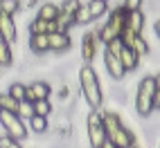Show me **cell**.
Instances as JSON below:
<instances>
[{
	"label": "cell",
	"instance_id": "cell-1",
	"mask_svg": "<svg viewBox=\"0 0 160 148\" xmlns=\"http://www.w3.org/2000/svg\"><path fill=\"white\" fill-rule=\"evenodd\" d=\"M133 97H135L133 108L138 112V117L149 119L160 105V79H158V74H147V76L138 83Z\"/></svg>",
	"mask_w": 160,
	"mask_h": 148
},
{
	"label": "cell",
	"instance_id": "cell-2",
	"mask_svg": "<svg viewBox=\"0 0 160 148\" xmlns=\"http://www.w3.org/2000/svg\"><path fill=\"white\" fill-rule=\"evenodd\" d=\"M102 126H104L106 141L113 144L115 148H126L133 141H138L135 132L131 128H126V123L115 110H102Z\"/></svg>",
	"mask_w": 160,
	"mask_h": 148
},
{
	"label": "cell",
	"instance_id": "cell-3",
	"mask_svg": "<svg viewBox=\"0 0 160 148\" xmlns=\"http://www.w3.org/2000/svg\"><path fill=\"white\" fill-rule=\"evenodd\" d=\"M79 90H81V97L88 103L90 110H102V105H104V88H102L99 76H97V72H95V67L90 63H83L79 67Z\"/></svg>",
	"mask_w": 160,
	"mask_h": 148
},
{
	"label": "cell",
	"instance_id": "cell-4",
	"mask_svg": "<svg viewBox=\"0 0 160 148\" xmlns=\"http://www.w3.org/2000/svg\"><path fill=\"white\" fill-rule=\"evenodd\" d=\"M124 16H126V9L122 5L120 7H111V14H108V18H106V23L95 29V34H97L102 45L111 43V40H115V38H120L122 29H124Z\"/></svg>",
	"mask_w": 160,
	"mask_h": 148
},
{
	"label": "cell",
	"instance_id": "cell-5",
	"mask_svg": "<svg viewBox=\"0 0 160 148\" xmlns=\"http://www.w3.org/2000/svg\"><path fill=\"white\" fill-rule=\"evenodd\" d=\"M106 12H108V2L104 0H88V2H81V7L74 14V27H83L90 25L95 20H99Z\"/></svg>",
	"mask_w": 160,
	"mask_h": 148
},
{
	"label": "cell",
	"instance_id": "cell-6",
	"mask_svg": "<svg viewBox=\"0 0 160 148\" xmlns=\"http://www.w3.org/2000/svg\"><path fill=\"white\" fill-rule=\"evenodd\" d=\"M0 128H2V135L12 137L16 141H23L29 137V130H27V123L16 117L14 112H0Z\"/></svg>",
	"mask_w": 160,
	"mask_h": 148
},
{
	"label": "cell",
	"instance_id": "cell-7",
	"mask_svg": "<svg viewBox=\"0 0 160 148\" xmlns=\"http://www.w3.org/2000/svg\"><path fill=\"white\" fill-rule=\"evenodd\" d=\"M86 135L90 148H102L106 141L104 126H102V110H90L86 114Z\"/></svg>",
	"mask_w": 160,
	"mask_h": 148
},
{
	"label": "cell",
	"instance_id": "cell-8",
	"mask_svg": "<svg viewBox=\"0 0 160 148\" xmlns=\"http://www.w3.org/2000/svg\"><path fill=\"white\" fill-rule=\"evenodd\" d=\"M120 43H122L126 49H133L138 56H144V54L151 52V47H149V43L144 40V36H142V34H135V31H131V29H122Z\"/></svg>",
	"mask_w": 160,
	"mask_h": 148
},
{
	"label": "cell",
	"instance_id": "cell-9",
	"mask_svg": "<svg viewBox=\"0 0 160 148\" xmlns=\"http://www.w3.org/2000/svg\"><path fill=\"white\" fill-rule=\"evenodd\" d=\"M50 94H52V86L48 81H32L29 86H25V101L29 103H34V101H41V99H50Z\"/></svg>",
	"mask_w": 160,
	"mask_h": 148
},
{
	"label": "cell",
	"instance_id": "cell-10",
	"mask_svg": "<svg viewBox=\"0 0 160 148\" xmlns=\"http://www.w3.org/2000/svg\"><path fill=\"white\" fill-rule=\"evenodd\" d=\"M102 43H99V38L95 31H83L81 34V58L83 63H90L95 58V54L99 52Z\"/></svg>",
	"mask_w": 160,
	"mask_h": 148
},
{
	"label": "cell",
	"instance_id": "cell-11",
	"mask_svg": "<svg viewBox=\"0 0 160 148\" xmlns=\"http://www.w3.org/2000/svg\"><path fill=\"white\" fill-rule=\"evenodd\" d=\"M144 27H147V16L142 9H126L124 29H131L135 34H144Z\"/></svg>",
	"mask_w": 160,
	"mask_h": 148
},
{
	"label": "cell",
	"instance_id": "cell-12",
	"mask_svg": "<svg viewBox=\"0 0 160 148\" xmlns=\"http://www.w3.org/2000/svg\"><path fill=\"white\" fill-rule=\"evenodd\" d=\"M0 38L5 40V43L14 45L16 38H18V29H16V18L14 16H7L0 12Z\"/></svg>",
	"mask_w": 160,
	"mask_h": 148
},
{
	"label": "cell",
	"instance_id": "cell-13",
	"mask_svg": "<svg viewBox=\"0 0 160 148\" xmlns=\"http://www.w3.org/2000/svg\"><path fill=\"white\" fill-rule=\"evenodd\" d=\"M70 47H72L70 34H66V31H54V34H48V49H50V52L61 54V52H68Z\"/></svg>",
	"mask_w": 160,
	"mask_h": 148
},
{
	"label": "cell",
	"instance_id": "cell-14",
	"mask_svg": "<svg viewBox=\"0 0 160 148\" xmlns=\"http://www.w3.org/2000/svg\"><path fill=\"white\" fill-rule=\"evenodd\" d=\"M104 67H106V72H108V76H111L113 81H122V79L126 76V72H124V67L120 65L117 56L108 54L106 49H104Z\"/></svg>",
	"mask_w": 160,
	"mask_h": 148
},
{
	"label": "cell",
	"instance_id": "cell-15",
	"mask_svg": "<svg viewBox=\"0 0 160 148\" xmlns=\"http://www.w3.org/2000/svg\"><path fill=\"white\" fill-rule=\"evenodd\" d=\"M117 61H120V65L124 67V72L129 74V72H135L138 67H140L142 56H138L133 49H126V47H122V52H120V56H117Z\"/></svg>",
	"mask_w": 160,
	"mask_h": 148
},
{
	"label": "cell",
	"instance_id": "cell-16",
	"mask_svg": "<svg viewBox=\"0 0 160 148\" xmlns=\"http://www.w3.org/2000/svg\"><path fill=\"white\" fill-rule=\"evenodd\" d=\"M36 18H41V20H57L59 18V5L52 2V0H41Z\"/></svg>",
	"mask_w": 160,
	"mask_h": 148
},
{
	"label": "cell",
	"instance_id": "cell-17",
	"mask_svg": "<svg viewBox=\"0 0 160 148\" xmlns=\"http://www.w3.org/2000/svg\"><path fill=\"white\" fill-rule=\"evenodd\" d=\"M27 130L34 135H48L50 132V117H38L34 114L32 119H27Z\"/></svg>",
	"mask_w": 160,
	"mask_h": 148
},
{
	"label": "cell",
	"instance_id": "cell-18",
	"mask_svg": "<svg viewBox=\"0 0 160 148\" xmlns=\"http://www.w3.org/2000/svg\"><path fill=\"white\" fill-rule=\"evenodd\" d=\"M27 47H29V52L32 54H36V56H41V54H48V36L45 34H38V36H29L27 38Z\"/></svg>",
	"mask_w": 160,
	"mask_h": 148
},
{
	"label": "cell",
	"instance_id": "cell-19",
	"mask_svg": "<svg viewBox=\"0 0 160 148\" xmlns=\"http://www.w3.org/2000/svg\"><path fill=\"white\" fill-rule=\"evenodd\" d=\"M79 7H81V0H63V2L59 5V14L74 20V14H77Z\"/></svg>",
	"mask_w": 160,
	"mask_h": 148
},
{
	"label": "cell",
	"instance_id": "cell-20",
	"mask_svg": "<svg viewBox=\"0 0 160 148\" xmlns=\"http://www.w3.org/2000/svg\"><path fill=\"white\" fill-rule=\"evenodd\" d=\"M14 63V49L9 43H5L2 38H0V67H7Z\"/></svg>",
	"mask_w": 160,
	"mask_h": 148
},
{
	"label": "cell",
	"instance_id": "cell-21",
	"mask_svg": "<svg viewBox=\"0 0 160 148\" xmlns=\"http://www.w3.org/2000/svg\"><path fill=\"white\" fill-rule=\"evenodd\" d=\"M25 86H27V83H20V81L9 83L7 94H9L12 99H16V101H25Z\"/></svg>",
	"mask_w": 160,
	"mask_h": 148
},
{
	"label": "cell",
	"instance_id": "cell-22",
	"mask_svg": "<svg viewBox=\"0 0 160 148\" xmlns=\"http://www.w3.org/2000/svg\"><path fill=\"white\" fill-rule=\"evenodd\" d=\"M16 117H20L23 121H27V119H32L34 117V105H32L29 101H18V105H16Z\"/></svg>",
	"mask_w": 160,
	"mask_h": 148
},
{
	"label": "cell",
	"instance_id": "cell-23",
	"mask_svg": "<svg viewBox=\"0 0 160 148\" xmlns=\"http://www.w3.org/2000/svg\"><path fill=\"white\" fill-rule=\"evenodd\" d=\"M34 114L38 117H52V101L50 99H41V101H34Z\"/></svg>",
	"mask_w": 160,
	"mask_h": 148
},
{
	"label": "cell",
	"instance_id": "cell-24",
	"mask_svg": "<svg viewBox=\"0 0 160 148\" xmlns=\"http://www.w3.org/2000/svg\"><path fill=\"white\" fill-rule=\"evenodd\" d=\"M27 34H29V36L48 34V20H41V18H34V20H32V23L27 25Z\"/></svg>",
	"mask_w": 160,
	"mask_h": 148
},
{
	"label": "cell",
	"instance_id": "cell-25",
	"mask_svg": "<svg viewBox=\"0 0 160 148\" xmlns=\"http://www.w3.org/2000/svg\"><path fill=\"white\" fill-rule=\"evenodd\" d=\"M0 12L16 18V14L20 12V0H0Z\"/></svg>",
	"mask_w": 160,
	"mask_h": 148
},
{
	"label": "cell",
	"instance_id": "cell-26",
	"mask_svg": "<svg viewBox=\"0 0 160 148\" xmlns=\"http://www.w3.org/2000/svg\"><path fill=\"white\" fill-rule=\"evenodd\" d=\"M16 99H12L7 92H0V112H16Z\"/></svg>",
	"mask_w": 160,
	"mask_h": 148
},
{
	"label": "cell",
	"instance_id": "cell-27",
	"mask_svg": "<svg viewBox=\"0 0 160 148\" xmlns=\"http://www.w3.org/2000/svg\"><path fill=\"white\" fill-rule=\"evenodd\" d=\"M0 148H23V144H20V141H16V139H12V137H7V135H2V132H0Z\"/></svg>",
	"mask_w": 160,
	"mask_h": 148
},
{
	"label": "cell",
	"instance_id": "cell-28",
	"mask_svg": "<svg viewBox=\"0 0 160 148\" xmlns=\"http://www.w3.org/2000/svg\"><path fill=\"white\" fill-rule=\"evenodd\" d=\"M144 0H122V7L124 9H142Z\"/></svg>",
	"mask_w": 160,
	"mask_h": 148
},
{
	"label": "cell",
	"instance_id": "cell-29",
	"mask_svg": "<svg viewBox=\"0 0 160 148\" xmlns=\"http://www.w3.org/2000/svg\"><path fill=\"white\" fill-rule=\"evenodd\" d=\"M102 148H115V146H113V144H108V141H104V146H102Z\"/></svg>",
	"mask_w": 160,
	"mask_h": 148
},
{
	"label": "cell",
	"instance_id": "cell-30",
	"mask_svg": "<svg viewBox=\"0 0 160 148\" xmlns=\"http://www.w3.org/2000/svg\"><path fill=\"white\" fill-rule=\"evenodd\" d=\"M126 148H140V146H138V141H133L131 146H126Z\"/></svg>",
	"mask_w": 160,
	"mask_h": 148
},
{
	"label": "cell",
	"instance_id": "cell-31",
	"mask_svg": "<svg viewBox=\"0 0 160 148\" xmlns=\"http://www.w3.org/2000/svg\"><path fill=\"white\" fill-rule=\"evenodd\" d=\"M104 2H111V0H104Z\"/></svg>",
	"mask_w": 160,
	"mask_h": 148
}]
</instances>
